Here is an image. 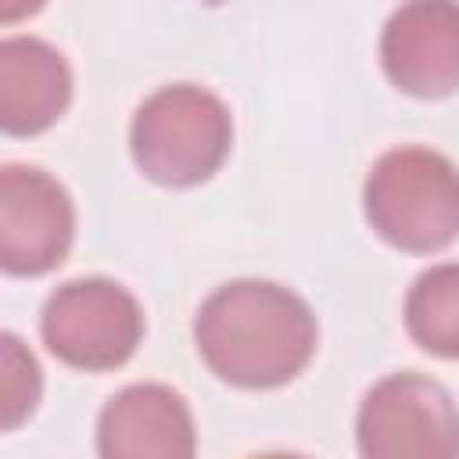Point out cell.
Segmentation results:
<instances>
[{
    "mask_svg": "<svg viewBox=\"0 0 459 459\" xmlns=\"http://www.w3.org/2000/svg\"><path fill=\"white\" fill-rule=\"evenodd\" d=\"M316 316L294 290L269 280H233L204 298L194 344L204 366L244 391L290 384L316 355Z\"/></svg>",
    "mask_w": 459,
    "mask_h": 459,
    "instance_id": "1",
    "label": "cell"
},
{
    "mask_svg": "<svg viewBox=\"0 0 459 459\" xmlns=\"http://www.w3.org/2000/svg\"><path fill=\"white\" fill-rule=\"evenodd\" d=\"M362 208L373 233L391 247L445 251L459 237V169L430 147H394L373 161Z\"/></svg>",
    "mask_w": 459,
    "mask_h": 459,
    "instance_id": "2",
    "label": "cell"
},
{
    "mask_svg": "<svg viewBox=\"0 0 459 459\" xmlns=\"http://www.w3.org/2000/svg\"><path fill=\"white\" fill-rule=\"evenodd\" d=\"M230 108L190 82L154 90L133 115L129 151L136 169L158 186H197L230 158Z\"/></svg>",
    "mask_w": 459,
    "mask_h": 459,
    "instance_id": "3",
    "label": "cell"
},
{
    "mask_svg": "<svg viewBox=\"0 0 459 459\" xmlns=\"http://www.w3.org/2000/svg\"><path fill=\"white\" fill-rule=\"evenodd\" d=\"M43 344L72 369L104 373L133 359L143 341V308L115 280H68L39 316Z\"/></svg>",
    "mask_w": 459,
    "mask_h": 459,
    "instance_id": "4",
    "label": "cell"
},
{
    "mask_svg": "<svg viewBox=\"0 0 459 459\" xmlns=\"http://www.w3.org/2000/svg\"><path fill=\"white\" fill-rule=\"evenodd\" d=\"M366 459H452L459 455V409L423 373H391L373 384L355 420Z\"/></svg>",
    "mask_w": 459,
    "mask_h": 459,
    "instance_id": "5",
    "label": "cell"
},
{
    "mask_svg": "<svg viewBox=\"0 0 459 459\" xmlns=\"http://www.w3.org/2000/svg\"><path fill=\"white\" fill-rule=\"evenodd\" d=\"M75 208L68 190L36 165L0 172V265L11 276H43L68 258Z\"/></svg>",
    "mask_w": 459,
    "mask_h": 459,
    "instance_id": "6",
    "label": "cell"
},
{
    "mask_svg": "<svg viewBox=\"0 0 459 459\" xmlns=\"http://www.w3.org/2000/svg\"><path fill=\"white\" fill-rule=\"evenodd\" d=\"M384 75L409 97L459 90V0H405L380 32Z\"/></svg>",
    "mask_w": 459,
    "mask_h": 459,
    "instance_id": "7",
    "label": "cell"
},
{
    "mask_svg": "<svg viewBox=\"0 0 459 459\" xmlns=\"http://www.w3.org/2000/svg\"><path fill=\"white\" fill-rule=\"evenodd\" d=\"M194 448V416L165 384L122 387L100 409L97 452L104 459H190Z\"/></svg>",
    "mask_w": 459,
    "mask_h": 459,
    "instance_id": "8",
    "label": "cell"
},
{
    "mask_svg": "<svg viewBox=\"0 0 459 459\" xmlns=\"http://www.w3.org/2000/svg\"><path fill=\"white\" fill-rule=\"evenodd\" d=\"M72 100L68 61L36 36L0 43V129L7 136H36L50 129Z\"/></svg>",
    "mask_w": 459,
    "mask_h": 459,
    "instance_id": "9",
    "label": "cell"
},
{
    "mask_svg": "<svg viewBox=\"0 0 459 459\" xmlns=\"http://www.w3.org/2000/svg\"><path fill=\"white\" fill-rule=\"evenodd\" d=\"M405 330L423 351L459 359V262L430 265L416 276L405 298Z\"/></svg>",
    "mask_w": 459,
    "mask_h": 459,
    "instance_id": "10",
    "label": "cell"
},
{
    "mask_svg": "<svg viewBox=\"0 0 459 459\" xmlns=\"http://www.w3.org/2000/svg\"><path fill=\"white\" fill-rule=\"evenodd\" d=\"M39 366L32 351L14 337H0V430H14L39 402Z\"/></svg>",
    "mask_w": 459,
    "mask_h": 459,
    "instance_id": "11",
    "label": "cell"
},
{
    "mask_svg": "<svg viewBox=\"0 0 459 459\" xmlns=\"http://www.w3.org/2000/svg\"><path fill=\"white\" fill-rule=\"evenodd\" d=\"M43 7V0H0V22L11 25V22H22L29 14H36Z\"/></svg>",
    "mask_w": 459,
    "mask_h": 459,
    "instance_id": "12",
    "label": "cell"
}]
</instances>
